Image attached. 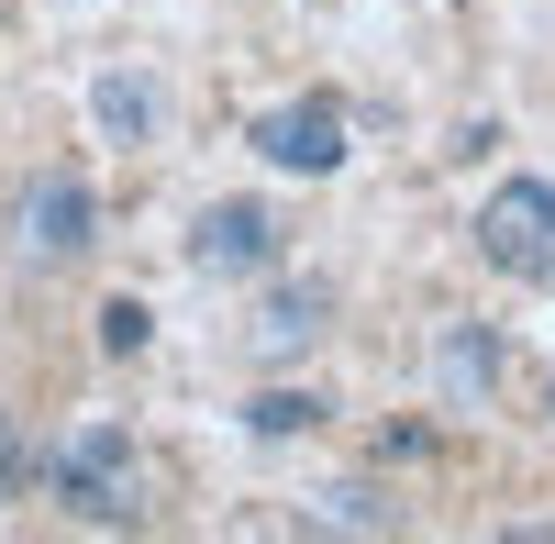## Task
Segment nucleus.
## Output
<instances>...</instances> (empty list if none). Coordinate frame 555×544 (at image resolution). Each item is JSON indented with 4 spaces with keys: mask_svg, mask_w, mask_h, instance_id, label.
Instances as JSON below:
<instances>
[{
    "mask_svg": "<svg viewBox=\"0 0 555 544\" xmlns=\"http://www.w3.org/2000/svg\"><path fill=\"white\" fill-rule=\"evenodd\" d=\"M44 501L78 533H133L145 522V456H133L122 423H67L44 444Z\"/></svg>",
    "mask_w": 555,
    "mask_h": 544,
    "instance_id": "f257e3e1",
    "label": "nucleus"
},
{
    "mask_svg": "<svg viewBox=\"0 0 555 544\" xmlns=\"http://www.w3.org/2000/svg\"><path fill=\"white\" fill-rule=\"evenodd\" d=\"M89 245H101V190H89L78 167H34L12 190V267L56 279V267H78Z\"/></svg>",
    "mask_w": 555,
    "mask_h": 544,
    "instance_id": "f03ea898",
    "label": "nucleus"
},
{
    "mask_svg": "<svg viewBox=\"0 0 555 544\" xmlns=\"http://www.w3.org/2000/svg\"><path fill=\"white\" fill-rule=\"evenodd\" d=\"M467 234H478V267L544 289V279H555V178H500V190L478 200Z\"/></svg>",
    "mask_w": 555,
    "mask_h": 544,
    "instance_id": "7ed1b4c3",
    "label": "nucleus"
},
{
    "mask_svg": "<svg viewBox=\"0 0 555 544\" xmlns=\"http://www.w3.org/2000/svg\"><path fill=\"white\" fill-rule=\"evenodd\" d=\"M245 145L278 178H334L345 167V101H334V89H300V101H278V112L245 122Z\"/></svg>",
    "mask_w": 555,
    "mask_h": 544,
    "instance_id": "20e7f679",
    "label": "nucleus"
},
{
    "mask_svg": "<svg viewBox=\"0 0 555 544\" xmlns=\"http://www.w3.org/2000/svg\"><path fill=\"white\" fill-rule=\"evenodd\" d=\"M190 279H278V256H289V234H278V211L267 200H211L190 222Z\"/></svg>",
    "mask_w": 555,
    "mask_h": 544,
    "instance_id": "39448f33",
    "label": "nucleus"
},
{
    "mask_svg": "<svg viewBox=\"0 0 555 544\" xmlns=\"http://www.w3.org/2000/svg\"><path fill=\"white\" fill-rule=\"evenodd\" d=\"M423 367H434V412H489V400H500V367H512V345H500V323H478V311H444Z\"/></svg>",
    "mask_w": 555,
    "mask_h": 544,
    "instance_id": "423d86ee",
    "label": "nucleus"
},
{
    "mask_svg": "<svg viewBox=\"0 0 555 544\" xmlns=\"http://www.w3.org/2000/svg\"><path fill=\"white\" fill-rule=\"evenodd\" d=\"M322 334H334V289H322V279H278V289L256 300V323H245V345L267 355V367H289V355H311Z\"/></svg>",
    "mask_w": 555,
    "mask_h": 544,
    "instance_id": "0eeeda50",
    "label": "nucleus"
},
{
    "mask_svg": "<svg viewBox=\"0 0 555 544\" xmlns=\"http://www.w3.org/2000/svg\"><path fill=\"white\" fill-rule=\"evenodd\" d=\"M89 122H101V145H156L167 133V89L145 67H101L89 78Z\"/></svg>",
    "mask_w": 555,
    "mask_h": 544,
    "instance_id": "6e6552de",
    "label": "nucleus"
},
{
    "mask_svg": "<svg viewBox=\"0 0 555 544\" xmlns=\"http://www.w3.org/2000/svg\"><path fill=\"white\" fill-rule=\"evenodd\" d=\"M300 533H400V501L378 478H322L300 501Z\"/></svg>",
    "mask_w": 555,
    "mask_h": 544,
    "instance_id": "1a4fd4ad",
    "label": "nucleus"
},
{
    "mask_svg": "<svg viewBox=\"0 0 555 544\" xmlns=\"http://www.w3.org/2000/svg\"><path fill=\"white\" fill-rule=\"evenodd\" d=\"M322 423H334V400H322L311 378H300V389L278 378V389H256V400H245V433H256V444H289V433H322Z\"/></svg>",
    "mask_w": 555,
    "mask_h": 544,
    "instance_id": "9d476101",
    "label": "nucleus"
},
{
    "mask_svg": "<svg viewBox=\"0 0 555 544\" xmlns=\"http://www.w3.org/2000/svg\"><path fill=\"white\" fill-rule=\"evenodd\" d=\"M23 501H44V444H34V423L0 400V511H23Z\"/></svg>",
    "mask_w": 555,
    "mask_h": 544,
    "instance_id": "9b49d317",
    "label": "nucleus"
},
{
    "mask_svg": "<svg viewBox=\"0 0 555 544\" xmlns=\"http://www.w3.org/2000/svg\"><path fill=\"white\" fill-rule=\"evenodd\" d=\"M156 345V311L145 300H101V355H112V367H122V355H145Z\"/></svg>",
    "mask_w": 555,
    "mask_h": 544,
    "instance_id": "f8f14e48",
    "label": "nucleus"
},
{
    "mask_svg": "<svg viewBox=\"0 0 555 544\" xmlns=\"http://www.w3.org/2000/svg\"><path fill=\"white\" fill-rule=\"evenodd\" d=\"M544 423H555V378H544Z\"/></svg>",
    "mask_w": 555,
    "mask_h": 544,
    "instance_id": "ddd939ff",
    "label": "nucleus"
}]
</instances>
